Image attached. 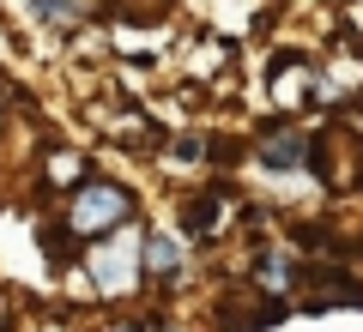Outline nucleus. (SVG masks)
I'll return each instance as SVG.
<instances>
[{
  "label": "nucleus",
  "instance_id": "f257e3e1",
  "mask_svg": "<svg viewBox=\"0 0 363 332\" xmlns=\"http://www.w3.org/2000/svg\"><path fill=\"white\" fill-rule=\"evenodd\" d=\"M128 217H133V193L121 188V181H109V176H91V181H79L73 205H67V236L104 242V236L121 230Z\"/></svg>",
  "mask_w": 363,
  "mask_h": 332
},
{
  "label": "nucleus",
  "instance_id": "f03ea898",
  "mask_svg": "<svg viewBox=\"0 0 363 332\" xmlns=\"http://www.w3.org/2000/svg\"><path fill=\"white\" fill-rule=\"evenodd\" d=\"M140 242H145V230H128V224H121V230H109L104 242L91 248L85 272H91V284H97L104 296H128L133 284L145 278L140 272Z\"/></svg>",
  "mask_w": 363,
  "mask_h": 332
},
{
  "label": "nucleus",
  "instance_id": "7ed1b4c3",
  "mask_svg": "<svg viewBox=\"0 0 363 332\" xmlns=\"http://www.w3.org/2000/svg\"><path fill=\"white\" fill-rule=\"evenodd\" d=\"M309 151H315V133H297V127L260 133V139H255V157L267 169H303V164H309Z\"/></svg>",
  "mask_w": 363,
  "mask_h": 332
},
{
  "label": "nucleus",
  "instance_id": "20e7f679",
  "mask_svg": "<svg viewBox=\"0 0 363 332\" xmlns=\"http://www.w3.org/2000/svg\"><path fill=\"white\" fill-rule=\"evenodd\" d=\"M140 272H152L157 284H176L182 278V248L169 236H145L140 242Z\"/></svg>",
  "mask_w": 363,
  "mask_h": 332
},
{
  "label": "nucleus",
  "instance_id": "39448f33",
  "mask_svg": "<svg viewBox=\"0 0 363 332\" xmlns=\"http://www.w3.org/2000/svg\"><path fill=\"white\" fill-rule=\"evenodd\" d=\"M297 278H303V266H297L291 254H267V260L255 266V284H260V290H285V284H297Z\"/></svg>",
  "mask_w": 363,
  "mask_h": 332
},
{
  "label": "nucleus",
  "instance_id": "423d86ee",
  "mask_svg": "<svg viewBox=\"0 0 363 332\" xmlns=\"http://www.w3.org/2000/svg\"><path fill=\"white\" fill-rule=\"evenodd\" d=\"M182 224H188V236H218V193H200V200H188V212H182Z\"/></svg>",
  "mask_w": 363,
  "mask_h": 332
},
{
  "label": "nucleus",
  "instance_id": "0eeeda50",
  "mask_svg": "<svg viewBox=\"0 0 363 332\" xmlns=\"http://www.w3.org/2000/svg\"><path fill=\"white\" fill-rule=\"evenodd\" d=\"M30 6H37L49 25H73V18H79V0H30Z\"/></svg>",
  "mask_w": 363,
  "mask_h": 332
},
{
  "label": "nucleus",
  "instance_id": "6e6552de",
  "mask_svg": "<svg viewBox=\"0 0 363 332\" xmlns=\"http://www.w3.org/2000/svg\"><path fill=\"white\" fill-rule=\"evenodd\" d=\"M109 332H140V326H133V320H121V326H109Z\"/></svg>",
  "mask_w": 363,
  "mask_h": 332
},
{
  "label": "nucleus",
  "instance_id": "1a4fd4ad",
  "mask_svg": "<svg viewBox=\"0 0 363 332\" xmlns=\"http://www.w3.org/2000/svg\"><path fill=\"white\" fill-rule=\"evenodd\" d=\"M0 332H6V308H0Z\"/></svg>",
  "mask_w": 363,
  "mask_h": 332
}]
</instances>
